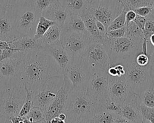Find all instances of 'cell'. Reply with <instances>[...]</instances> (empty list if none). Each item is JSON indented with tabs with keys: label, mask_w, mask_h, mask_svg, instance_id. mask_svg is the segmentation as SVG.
<instances>
[{
	"label": "cell",
	"mask_w": 154,
	"mask_h": 123,
	"mask_svg": "<svg viewBox=\"0 0 154 123\" xmlns=\"http://www.w3.org/2000/svg\"><path fill=\"white\" fill-rule=\"evenodd\" d=\"M43 50L54 59L60 67L63 75L71 60V57L67 52L63 49L59 42L45 47Z\"/></svg>",
	"instance_id": "obj_18"
},
{
	"label": "cell",
	"mask_w": 154,
	"mask_h": 123,
	"mask_svg": "<svg viewBox=\"0 0 154 123\" xmlns=\"http://www.w3.org/2000/svg\"><path fill=\"white\" fill-rule=\"evenodd\" d=\"M99 1H101V0H93L92 3H93V2H99Z\"/></svg>",
	"instance_id": "obj_59"
},
{
	"label": "cell",
	"mask_w": 154,
	"mask_h": 123,
	"mask_svg": "<svg viewBox=\"0 0 154 123\" xmlns=\"http://www.w3.org/2000/svg\"><path fill=\"white\" fill-rule=\"evenodd\" d=\"M27 119L33 122H38L45 120V114L43 111L38 107L33 106L30 112L25 116Z\"/></svg>",
	"instance_id": "obj_32"
},
{
	"label": "cell",
	"mask_w": 154,
	"mask_h": 123,
	"mask_svg": "<svg viewBox=\"0 0 154 123\" xmlns=\"http://www.w3.org/2000/svg\"><path fill=\"white\" fill-rule=\"evenodd\" d=\"M90 4L96 19L103 23L107 29L124 8L120 0H101Z\"/></svg>",
	"instance_id": "obj_11"
},
{
	"label": "cell",
	"mask_w": 154,
	"mask_h": 123,
	"mask_svg": "<svg viewBox=\"0 0 154 123\" xmlns=\"http://www.w3.org/2000/svg\"><path fill=\"white\" fill-rule=\"evenodd\" d=\"M79 32L89 34L82 17L79 15H69L62 27V33Z\"/></svg>",
	"instance_id": "obj_22"
},
{
	"label": "cell",
	"mask_w": 154,
	"mask_h": 123,
	"mask_svg": "<svg viewBox=\"0 0 154 123\" xmlns=\"http://www.w3.org/2000/svg\"><path fill=\"white\" fill-rule=\"evenodd\" d=\"M117 114L102 109L97 111L87 123H113Z\"/></svg>",
	"instance_id": "obj_25"
},
{
	"label": "cell",
	"mask_w": 154,
	"mask_h": 123,
	"mask_svg": "<svg viewBox=\"0 0 154 123\" xmlns=\"http://www.w3.org/2000/svg\"><path fill=\"white\" fill-rule=\"evenodd\" d=\"M25 92H26V97L25 100L23 104V106L20 111L19 116L20 117H25L29 112L32 108L33 107L32 102V92L28 89L26 86H24Z\"/></svg>",
	"instance_id": "obj_31"
},
{
	"label": "cell",
	"mask_w": 154,
	"mask_h": 123,
	"mask_svg": "<svg viewBox=\"0 0 154 123\" xmlns=\"http://www.w3.org/2000/svg\"><path fill=\"white\" fill-rule=\"evenodd\" d=\"M141 102L139 96L134 100L121 105L120 114L124 118L133 123H143V117L139 110V104Z\"/></svg>",
	"instance_id": "obj_21"
},
{
	"label": "cell",
	"mask_w": 154,
	"mask_h": 123,
	"mask_svg": "<svg viewBox=\"0 0 154 123\" xmlns=\"http://www.w3.org/2000/svg\"><path fill=\"white\" fill-rule=\"evenodd\" d=\"M151 8H152L151 12L150 13V14L147 17V18L151 20L152 21H153L154 22V1L151 6Z\"/></svg>",
	"instance_id": "obj_49"
},
{
	"label": "cell",
	"mask_w": 154,
	"mask_h": 123,
	"mask_svg": "<svg viewBox=\"0 0 154 123\" xmlns=\"http://www.w3.org/2000/svg\"><path fill=\"white\" fill-rule=\"evenodd\" d=\"M135 61L138 65L146 67L150 64V57L149 56L146 55L143 52H141L136 56Z\"/></svg>",
	"instance_id": "obj_36"
},
{
	"label": "cell",
	"mask_w": 154,
	"mask_h": 123,
	"mask_svg": "<svg viewBox=\"0 0 154 123\" xmlns=\"http://www.w3.org/2000/svg\"><path fill=\"white\" fill-rule=\"evenodd\" d=\"M85 1H86L88 4H91V3L93 2V0H85Z\"/></svg>",
	"instance_id": "obj_55"
},
{
	"label": "cell",
	"mask_w": 154,
	"mask_h": 123,
	"mask_svg": "<svg viewBox=\"0 0 154 123\" xmlns=\"http://www.w3.org/2000/svg\"><path fill=\"white\" fill-rule=\"evenodd\" d=\"M36 123H48V122H47L45 120H43V121H40V122H36Z\"/></svg>",
	"instance_id": "obj_57"
},
{
	"label": "cell",
	"mask_w": 154,
	"mask_h": 123,
	"mask_svg": "<svg viewBox=\"0 0 154 123\" xmlns=\"http://www.w3.org/2000/svg\"><path fill=\"white\" fill-rule=\"evenodd\" d=\"M16 52H18L15 50H11V49H4L2 51V54L0 58V61H2L5 59L11 57Z\"/></svg>",
	"instance_id": "obj_42"
},
{
	"label": "cell",
	"mask_w": 154,
	"mask_h": 123,
	"mask_svg": "<svg viewBox=\"0 0 154 123\" xmlns=\"http://www.w3.org/2000/svg\"><path fill=\"white\" fill-rule=\"evenodd\" d=\"M69 15L68 12L60 4L59 0H54L53 3L42 14V16L51 21L54 22L60 27H62Z\"/></svg>",
	"instance_id": "obj_20"
},
{
	"label": "cell",
	"mask_w": 154,
	"mask_h": 123,
	"mask_svg": "<svg viewBox=\"0 0 154 123\" xmlns=\"http://www.w3.org/2000/svg\"><path fill=\"white\" fill-rule=\"evenodd\" d=\"M72 84L66 76H63V82L57 91L54 99L45 113V120L49 122L51 119L58 117L65 110L69 95L72 91Z\"/></svg>",
	"instance_id": "obj_14"
},
{
	"label": "cell",
	"mask_w": 154,
	"mask_h": 123,
	"mask_svg": "<svg viewBox=\"0 0 154 123\" xmlns=\"http://www.w3.org/2000/svg\"><path fill=\"white\" fill-rule=\"evenodd\" d=\"M55 23H56L54 22L51 21L44 16H41L39 18V20H38L35 34L33 37L36 40L40 39L46 32V31L49 28V27H51Z\"/></svg>",
	"instance_id": "obj_26"
},
{
	"label": "cell",
	"mask_w": 154,
	"mask_h": 123,
	"mask_svg": "<svg viewBox=\"0 0 154 123\" xmlns=\"http://www.w3.org/2000/svg\"><path fill=\"white\" fill-rule=\"evenodd\" d=\"M2 51H3L2 49H0V58H1V56H2Z\"/></svg>",
	"instance_id": "obj_58"
},
{
	"label": "cell",
	"mask_w": 154,
	"mask_h": 123,
	"mask_svg": "<svg viewBox=\"0 0 154 123\" xmlns=\"http://www.w3.org/2000/svg\"><path fill=\"white\" fill-rule=\"evenodd\" d=\"M146 20H147L146 17H141L139 16H137L136 19L134 20V22L136 23V25L140 28V29L143 31V33L144 32V26H145Z\"/></svg>",
	"instance_id": "obj_40"
},
{
	"label": "cell",
	"mask_w": 154,
	"mask_h": 123,
	"mask_svg": "<svg viewBox=\"0 0 154 123\" xmlns=\"http://www.w3.org/2000/svg\"><path fill=\"white\" fill-rule=\"evenodd\" d=\"M143 123H151V122H149V121H147V120H146V119H143Z\"/></svg>",
	"instance_id": "obj_56"
},
{
	"label": "cell",
	"mask_w": 154,
	"mask_h": 123,
	"mask_svg": "<svg viewBox=\"0 0 154 123\" xmlns=\"http://www.w3.org/2000/svg\"><path fill=\"white\" fill-rule=\"evenodd\" d=\"M54 0H32V3L36 10L41 16L43 12L46 10Z\"/></svg>",
	"instance_id": "obj_33"
},
{
	"label": "cell",
	"mask_w": 154,
	"mask_h": 123,
	"mask_svg": "<svg viewBox=\"0 0 154 123\" xmlns=\"http://www.w3.org/2000/svg\"><path fill=\"white\" fill-rule=\"evenodd\" d=\"M62 35V27L58 24H54L46 31L40 38L45 47L57 43L60 41Z\"/></svg>",
	"instance_id": "obj_23"
},
{
	"label": "cell",
	"mask_w": 154,
	"mask_h": 123,
	"mask_svg": "<svg viewBox=\"0 0 154 123\" xmlns=\"http://www.w3.org/2000/svg\"><path fill=\"white\" fill-rule=\"evenodd\" d=\"M125 27L126 30V37L132 38H140L143 40L144 33L134 21L131 22Z\"/></svg>",
	"instance_id": "obj_30"
},
{
	"label": "cell",
	"mask_w": 154,
	"mask_h": 123,
	"mask_svg": "<svg viewBox=\"0 0 154 123\" xmlns=\"http://www.w3.org/2000/svg\"><path fill=\"white\" fill-rule=\"evenodd\" d=\"M25 97L24 85L18 78L6 80L0 100V114L8 119L19 116Z\"/></svg>",
	"instance_id": "obj_4"
},
{
	"label": "cell",
	"mask_w": 154,
	"mask_h": 123,
	"mask_svg": "<svg viewBox=\"0 0 154 123\" xmlns=\"http://www.w3.org/2000/svg\"><path fill=\"white\" fill-rule=\"evenodd\" d=\"M20 37L15 27L11 6H4L0 10V40L9 42Z\"/></svg>",
	"instance_id": "obj_15"
},
{
	"label": "cell",
	"mask_w": 154,
	"mask_h": 123,
	"mask_svg": "<svg viewBox=\"0 0 154 123\" xmlns=\"http://www.w3.org/2000/svg\"><path fill=\"white\" fill-rule=\"evenodd\" d=\"M5 83H6V80H4L2 78H0V100H1V98L4 91Z\"/></svg>",
	"instance_id": "obj_48"
},
{
	"label": "cell",
	"mask_w": 154,
	"mask_h": 123,
	"mask_svg": "<svg viewBox=\"0 0 154 123\" xmlns=\"http://www.w3.org/2000/svg\"><path fill=\"white\" fill-rule=\"evenodd\" d=\"M10 6L13 13L15 27L20 36L33 37L41 15L36 10L32 3H27Z\"/></svg>",
	"instance_id": "obj_5"
},
{
	"label": "cell",
	"mask_w": 154,
	"mask_h": 123,
	"mask_svg": "<svg viewBox=\"0 0 154 123\" xmlns=\"http://www.w3.org/2000/svg\"><path fill=\"white\" fill-rule=\"evenodd\" d=\"M109 93L110 99L120 106L133 101L139 96L133 92L125 76L109 75Z\"/></svg>",
	"instance_id": "obj_12"
},
{
	"label": "cell",
	"mask_w": 154,
	"mask_h": 123,
	"mask_svg": "<svg viewBox=\"0 0 154 123\" xmlns=\"http://www.w3.org/2000/svg\"><path fill=\"white\" fill-rule=\"evenodd\" d=\"M60 77V67L45 51L21 52L17 78L32 92L49 80Z\"/></svg>",
	"instance_id": "obj_1"
},
{
	"label": "cell",
	"mask_w": 154,
	"mask_h": 123,
	"mask_svg": "<svg viewBox=\"0 0 154 123\" xmlns=\"http://www.w3.org/2000/svg\"><path fill=\"white\" fill-rule=\"evenodd\" d=\"M82 57L90 68L91 73L95 71L107 72L110 64V57L102 44L93 40L86 48Z\"/></svg>",
	"instance_id": "obj_8"
},
{
	"label": "cell",
	"mask_w": 154,
	"mask_h": 123,
	"mask_svg": "<svg viewBox=\"0 0 154 123\" xmlns=\"http://www.w3.org/2000/svg\"><path fill=\"white\" fill-rule=\"evenodd\" d=\"M92 40L89 34L70 32L62 33L59 43L72 58L81 57Z\"/></svg>",
	"instance_id": "obj_13"
},
{
	"label": "cell",
	"mask_w": 154,
	"mask_h": 123,
	"mask_svg": "<svg viewBox=\"0 0 154 123\" xmlns=\"http://www.w3.org/2000/svg\"><path fill=\"white\" fill-rule=\"evenodd\" d=\"M150 57V68L151 80H154V51L152 54H149Z\"/></svg>",
	"instance_id": "obj_43"
},
{
	"label": "cell",
	"mask_w": 154,
	"mask_h": 123,
	"mask_svg": "<svg viewBox=\"0 0 154 123\" xmlns=\"http://www.w3.org/2000/svg\"><path fill=\"white\" fill-rule=\"evenodd\" d=\"M11 123H23V117L19 116L12 117L10 119Z\"/></svg>",
	"instance_id": "obj_47"
},
{
	"label": "cell",
	"mask_w": 154,
	"mask_h": 123,
	"mask_svg": "<svg viewBox=\"0 0 154 123\" xmlns=\"http://www.w3.org/2000/svg\"><path fill=\"white\" fill-rule=\"evenodd\" d=\"M63 82V77L49 80L32 92L33 106L41 108L44 114L56 97L57 91Z\"/></svg>",
	"instance_id": "obj_10"
},
{
	"label": "cell",
	"mask_w": 154,
	"mask_h": 123,
	"mask_svg": "<svg viewBox=\"0 0 154 123\" xmlns=\"http://www.w3.org/2000/svg\"><path fill=\"white\" fill-rule=\"evenodd\" d=\"M97 111V104L88 95L86 89L72 88L63 113L67 116L66 123H87Z\"/></svg>",
	"instance_id": "obj_2"
},
{
	"label": "cell",
	"mask_w": 154,
	"mask_h": 123,
	"mask_svg": "<svg viewBox=\"0 0 154 123\" xmlns=\"http://www.w3.org/2000/svg\"><path fill=\"white\" fill-rule=\"evenodd\" d=\"M149 41L151 44L154 47V33H153L149 38Z\"/></svg>",
	"instance_id": "obj_53"
},
{
	"label": "cell",
	"mask_w": 154,
	"mask_h": 123,
	"mask_svg": "<svg viewBox=\"0 0 154 123\" xmlns=\"http://www.w3.org/2000/svg\"><path fill=\"white\" fill-rule=\"evenodd\" d=\"M11 48L19 52H28L34 50H41L44 49L41 39L36 40L34 37L25 36L8 42Z\"/></svg>",
	"instance_id": "obj_19"
},
{
	"label": "cell",
	"mask_w": 154,
	"mask_h": 123,
	"mask_svg": "<svg viewBox=\"0 0 154 123\" xmlns=\"http://www.w3.org/2000/svg\"><path fill=\"white\" fill-rule=\"evenodd\" d=\"M139 106L143 118L151 123H154V108L147 107L141 102L139 104Z\"/></svg>",
	"instance_id": "obj_34"
},
{
	"label": "cell",
	"mask_w": 154,
	"mask_h": 123,
	"mask_svg": "<svg viewBox=\"0 0 154 123\" xmlns=\"http://www.w3.org/2000/svg\"><path fill=\"white\" fill-rule=\"evenodd\" d=\"M58 117L60 118V119H61L62 120H63V121H66V119H67V116H66V115L65 114V113H61L60 114H59V115L58 116Z\"/></svg>",
	"instance_id": "obj_52"
},
{
	"label": "cell",
	"mask_w": 154,
	"mask_h": 123,
	"mask_svg": "<svg viewBox=\"0 0 154 123\" xmlns=\"http://www.w3.org/2000/svg\"><path fill=\"white\" fill-rule=\"evenodd\" d=\"M135 58L125 66L126 73L124 76L133 92L140 96L149 88L151 82L150 68V64L146 67L138 65Z\"/></svg>",
	"instance_id": "obj_6"
},
{
	"label": "cell",
	"mask_w": 154,
	"mask_h": 123,
	"mask_svg": "<svg viewBox=\"0 0 154 123\" xmlns=\"http://www.w3.org/2000/svg\"><path fill=\"white\" fill-rule=\"evenodd\" d=\"M143 39L123 37L112 38L109 37L104 46L110 57V65L122 64L124 67L136 56L143 52Z\"/></svg>",
	"instance_id": "obj_3"
},
{
	"label": "cell",
	"mask_w": 154,
	"mask_h": 123,
	"mask_svg": "<svg viewBox=\"0 0 154 123\" xmlns=\"http://www.w3.org/2000/svg\"><path fill=\"white\" fill-rule=\"evenodd\" d=\"M0 49H2V50H4V49H11V50H15L18 51L17 50H16V49L11 48L8 42L5 41H1V40H0Z\"/></svg>",
	"instance_id": "obj_46"
},
{
	"label": "cell",
	"mask_w": 154,
	"mask_h": 123,
	"mask_svg": "<svg viewBox=\"0 0 154 123\" xmlns=\"http://www.w3.org/2000/svg\"><path fill=\"white\" fill-rule=\"evenodd\" d=\"M137 16L147 17L151 12L152 8L151 6H143L138 8L134 10H133Z\"/></svg>",
	"instance_id": "obj_38"
},
{
	"label": "cell",
	"mask_w": 154,
	"mask_h": 123,
	"mask_svg": "<svg viewBox=\"0 0 154 123\" xmlns=\"http://www.w3.org/2000/svg\"><path fill=\"white\" fill-rule=\"evenodd\" d=\"M96 26L99 31L102 34H103L104 36H107V29L106 28V27L103 23L96 20Z\"/></svg>",
	"instance_id": "obj_44"
},
{
	"label": "cell",
	"mask_w": 154,
	"mask_h": 123,
	"mask_svg": "<svg viewBox=\"0 0 154 123\" xmlns=\"http://www.w3.org/2000/svg\"><path fill=\"white\" fill-rule=\"evenodd\" d=\"M49 123H66L65 121H63L61 119H60L59 117H56L51 119Z\"/></svg>",
	"instance_id": "obj_50"
},
{
	"label": "cell",
	"mask_w": 154,
	"mask_h": 123,
	"mask_svg": "<svg viewBox=\"0 0 154 123\" xmlns=\"http://www.w3.org/2000/svg\"><path fill=\"white\" fill-rule=\"evenodd\" d=\"M128 10V9L124 6V8L123 10L122 11L121 13L115 18L112 22L110 24V26L107 28V31H112L116 29L121 28L123 27H125L126 26V18L125 15L126 12Z\"/></svg>",
	"instance_id": "obj_29"
},
{
	"label": "cell",
	"mask_w": 154,
	"mask_h": 123,
	"mask_svg": "<svg viewBox=\"0 0 154 123\" xmlns=\"http://www.w3.org/2000/svg\"><path fill=\"white\" fill-rule=\"evenodd\" d=\"M21 52H16L11 57L0 61V78L8 80L17 78Z\"/></svg>",
	"instance_id": "obj_17"
},
{
	"label": "cell",
	"mask_w": 154,
	"mask_h": 123,
	"mask_svg": "<svg viewBox=\"0 0 154 123\" xmlns=\"http://www.w3.org/2000/svg\"><path fill=\"white\" fill-rule=\"evenodd\" d=\"M0 123H11V122L10 119L5 118L3 116L0 114Z\"/></svg>",
	"instance_id": "obj_51"
},
{
	"label": "cell",
	"mask_w": 154,
	"mask_h": 123,
	"mask_svg": "<svg viewBox=\"0 0 154 123\" xmlns=\"http://www.w3.org/2000/svg\"><path fill=\"white\" fill-rule=\"evenodd\" d=\"M4 6H5V5L3 3V0H0V10H1Z\"/></svg>",
	"instance_id": "obj_54"
},
{
	"label": "cell",
	"mask_w": 154,
	"mask_h": 123,
	"mask_svg": "<svg viewBox=\"0 0 154 123\" xmlns=\"http://www.w3.org/2000/svg\"><path fill=\"white\" fill-rule=\"evenodd\" d=\"M136 16H137V14H136V12L133 10H128L126 12V15H125L126 26H127L128 24H129L131 22L134 21V20L136 19Z\"/></svg>",
	"instance_id": "obj_41"
},
{
	"label": "cell",
	"mask_w": 154,
	"mask_h": 123,
	"mask_svg": "<svg viewBox=\"0 0 154 123\" xmlns=\"http://www.w3.org/2000/svg\"><path fill=\"white\" fill-rule=\"evenodd\" d=\"M154 0H120L128 10H134L143 6H151Z\"/></svg>",
	"instance_id": "obj_28"
},
{
	"label": "cell",
	"mask_w": 154,
	"mask_h": 123,
	"mask_svg": "<svg viewBox=\"0 0 154 123\" xmlns=\"http://www.w3.org/2000/svg\"><path fill=\"white\" fill-rule=\"evenodd\" d=\"M113 123H133V122L130 121V120L127 119L126 118H124L122 115L119 114H117L115 118Z\"/></svg>",
	"instance_id": "obj_45"
},
{
	"label": "cell",
	"mask_w": 154,
	"mask_h": 123,
	"mask_svg": "<svg viewBox=\"0 0 154 123\" xmlns=\"http://www.w3.org/2000/svg\"><path fill=\"white\" fill-rule=\"evenodd\" d=\"M5 6H16L27 3H32V0H3Z\"/></svg>",
	"instance_id": "obj_39"
},
{
	"label": "cell",
	"mask_w": 154,
	"mask_h": 123,
	"mask_svg": "<svg viewBox=\"0 0 154 123\" xmlns=\"http://www.w3.org/2000/svg\"><path fill=\"white\" fill-rule=\"evenodd\" d=\"M80 16L84 22L86 28L92 39L102 44H104L108 40L109 36H104L99 31L96 26V19L94 17L93 9L89 4L82 12Z\"/></svg>",
	"instance_id": "obj_16"
},
{
	"label": "cell",
	"mask_w": 154,
	"mask_h": 123,
	"mask_svg": "<svg viewBox=\"0 0 154 123\" xmlns=\"http://www.w3.org/2000/svg\"><path fill=\"white\" fill-rule=\"evenodd\" d=\"M139 97L141 103L144 105L149 108H154V80H151L149 88Z\"/></svg>",
	"instance_id": "obj_27"
},
{
	"label": "cell",
	"mask_w": 154,
	"mask_h": 123,
	"mask_svg": "<svg viewBox=\"0 0 154 123\" xmlns=\"http://www.w3.org/2000/svg\"><path fill=\"white\" fill-rule=\"evenodd\" d=\"M86 93L97 104L98 111L103 109L104 104L110 98L107 72L92 73L88 83Z\"/></svg>",
	"instance_id": "obj_7"
},
{
	"label": "cell",
	"mask_w": 154,
	"mask_h": 123,
	"mask_svg": "<svg viewBox=\"0 0 154 123\" xmlns=\"http://www.w3.org/2000/svg\"><path fill=\"white\" fill-rule=\"evenodd\" d=\"M126 34V27H123L121 28L116 29L112 31H110L107 32V35L110 38H119L125 37Z\"/></svg>",
	"instance_id": "obj_37"
},
{
	"label": "cell",
	"mask_w": 154,
	"mask_h": 123,
	"mask_svg": "<svg viewBox=\"0 0 154 123\" xmlns=\"http://www.w3.org/2000/svg\"><path fill=\"white\" fill-rule=\"evenodd\" d=\"M120 108L121 106L117 104L116 102L112 100L110 98H109V99L106 102L103 107V109L109 111V112L114 113L115 114H120Z\"/></svg>",
	"instance_id": "obj_35"
},
{
	"label": "cell",
	"mask_w": 154,
	"mask_h": 123,
	"mask_svg": "<svg viewBox=\"0 0 154 123\" xmlns=\"http://www.w3.org/2000/svg\"><path fill=\"white\" fill-rule=\"evenodd\" d=\"M70 15H80L89 4L85 0H59Z\"/></svg>",
	"instance_id": "obj_24"
},
{
	"label": "cell",
	"mask_w": 154,
	"mask_h": 123,
	"mask_svg": "<svg viewBox=\"0 0 154 123\" xmlns=\"http://www.w3.org/2000/svg\"><path fill=\"white\" fill-rule=\"evenodd\" d=\"M91 75L90 68L81 57L72 58L63 76H66L72 84L73 89L86 90Z\"/></svg>",
	"instance_id": "obj_9"
}]
</instances>
